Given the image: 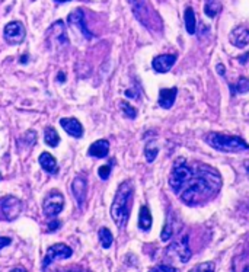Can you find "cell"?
<instances>
[{
    "label": "cell",
    "instance_id": "obj_31",
    "mask_svg": "<svg viewBox=\"0 0 249 272\" xmlns=\"http://www.w3.org/2000/svg\"><path fill=\"white\" fill-rule=\"evenodd\" d=\"M98 175H99V178L101 179H108L110 178V175H111V166L110 164H105V166H101L99 167V170H98Z\"/></svg>",
    "mask_w": 249,
    "mask_h": 272
},
{
    "label": "cell",
    "instance_id": "obj_25",
    "mask_svg": "<svg viewBox=\"0 0 249 272\" xmlns=\"http://www.w3.org/2000/svg\"><path fill=\"white\" fill-rule=\"evenodd\" d=\"M158 153H159L158 144H156L155 141H149V143L146 144V147H144V156H146L147 162H149V163H152L153 160L156 159Z\"/></svg>",
    "mask_w": 249,
    "mask_h": 272
},
{
    "label": "cell",
    "instance_id": "obj_32",
    "mask_svg": "<svg viewBox=\"0 0 249 272\" xmlns=\"http://www.w3.org/2000/svg\"><path fill=\"white\" fill-rule=\"evenodd\" d=\"M150 272H177V268H174L171 265H158Z\"/></svg>",
    "mask_w": 249,
    "mask_h": 272
},
{
    "label": "cell",
    "instance_id": "obj_17",
    "mask_svg": "<svg viewBox=\"0 0 249 272\" xmlns=\"http://www.w3.org/2000/svg\"><path fill=\"white\" fill-rule=\"evenodd\" d=\"M232 271L233 272H249V250L241 252L233 256L232 261Z\"/></svg>",
    "mask_w": 249,
    "mask_h": 272
},
{
    "label": "cell",
    "instance_id": "obj_34",
    "mask_svg": "<svg viewBox=\"0 0 249 272\" xmlns=\"http://www.w3.org/2000/svg\"><path fill=\"white\" fill-rule=\"evenodd\" d=\"M60 227V221H57V220H54L53 223H50V226H48V230L50 231H54L56 228H59Z\"/></svg>",
    "mask_w": 249,
    "mask_h": 272
},
{
    "label": "cell",
    "instance_id": "obj_1",
    "mask_svg": "<svg viewBox=\"0 0 249 272\" xmlns=\"http://www.w3.org/2000/svg\"><path fill=\"white\" fill-rule=\"evenodd\" d=\"M220 188H222L220 173L208 164L194 162V172L191 178L180 189L178 195L182 203L195 207L211 201L217 195Z\"/></svg>",
    "mask_w": 249,
    "mask_h": 272
},
{
    "label": "cell",
    "instance_id": "obj_27",
    "mask_svg": "<svg viewBox=\"0 0 249 272\" xmlns=\"http://www.w3.org/2000/svg\"><path fill=\"white\" fill-rule=\"evenodd\" d=\"M233 93H247L249 92V79L248 77H239L238 83L235 86H232Z\"/></svg>",
    "mask_w": 249,
    "mask_h": 272
},
{
    "label": "cell",
    "instance_id": "obj_33",
    "mask_svg": "<svg viewBox=\"0 0 249 272\" xmlns=\"http://www.w3.org/2000/svg\"><path fill=\"white\" fill-rule=\"evenodd\" d=\"M12 243V239L10 237H3V236H0V250L3 249V248H6V246H9Z\"/></svg>",
    "mask_w": 249,
    "mask_h": 272
},
{
    "label": "cell",
    "instance_id": "obj_14",
    "mask_svg": "<svg viewBox=\"0 0 249 272\" xmlns=\"http://www.w3.org/2000/svg\"><path fill=\"white\" fill-rule=\"evenodd\" d=\"M60 125L63 127V130L74 138H80L83 136V127L79 122V119L76 118H62L60 119Z\"/></svg>",
    "mask_w": 249,
    "mask_h": 272
},
{
    "label": "cell",
    "instance_id": "obj_18",
    "mask_svg": "<svg viewBox=\"0 0 249 272\" xmlns=\"http://www.w3.org/2000/svg\"><path fill=\"white\" fill-rule=\"evenodd\" d=\"M48 35L51 37V38H54V41L56 43H59V44H67V34H66V28H64V23L62 22V21H59V22H56L51 28H50V31H48Z\"/></svg>",
    "mask_w": 249,
    "mask_h": 272
},
{
    "label": "cell",
    "instance_id": "obj_23",
    "mask_svg": "<svg viewBox=\"0 0 249 272\" xmlns=\"http://www.w3.org/2000/svg\"><path fill=\"white\" fill-rule=\"evenodd\" d=\"M98 236H99V242H101V245H102V248H104V249L111 248V245H113V242H114V237H113V233L110 231V228H107V227L99 228Z\"/></svg>",
    "mask_w": 249,
    "mask_h": 272
},
{
    "label": "cell",
    "instance_id": "obj_6",
    "mask_svg": "<svg viewBox=\"0 0 249 272\" xmlns=\"http://www.w3.org/2000/svg\"><path fill=\"white\" fill-rule=\"evenodd\" d=\"M63 207H64V197L62 195V192L60 191H51L44 200L43 210H44L46 217L54 218L56 216H59L63 211Z\"/></svg>",
    "mask_w": 249,
    "mask_h": 272
},
{
    "label": "cell",
    "instance_id": "obj_4",
    "mask_svg": "<svg viewBox=\"0 0 249 272\" xmlns=\"http://www.w3.org/2000/svg\"><path fill=\"white\" fill-rule=\"evenodd\" d=\"M192 172H194V163L189 164L184 158H178L169 173V186L178 194L180 189L185 185V182L191 178Z\"/></svg>",
    "mask_w": 249,
    "mask_h": 272
},
{
    "label": "cell",
    "instance_id": "obj_21",
    "mask_svg": "<svg viewBox=\"0 0 249 272\" xmlns=\"http://www.w3.org/2000/svg\"><path fill=\"white\" fill-rule=\"evenodd\" d=\"M184 19H185V28L188 34H195V28H197V19H195V13L192 10V7H187L185 13H184Z\"/></svg>",
    "mask_w": 249,
    "mask_h": 272
},
{
    "label": "cell",
    "instance_id": "obj_26",
    "mask_svg": "<svg viewBox=\"0 0 249 272\" xmlns=\"http://www.w3.org/2000/svg\"><path fill=\"white\" fill-rule=\"evenodd\" d=\"M172 236H174V221H172L171 217H168V220H166V223H165V227H163V230H162L160 239H162L163 242H168Z\"/></svg>",
    "mask_w": 249,
    "mask_h": 272
},
{
    "label": "cell",
    "instance_id": "obj_8",
    "mask_svg": "<svg viewBox=\"0 0 249 272\" xmlns=\"http://www.w3.org/2000/svg\"><path fill=\"white\" fill-rule=\"evenodd\" d=\"M4 38L10 44H21L25 40V28L19 21L9 22L4 26Z\"/></svg>",
    "mask_w": 249,
    "mask_h": 272
},
{
    "label": "cell",
    "instance_id": "obj_15",
    "mask_svg": "<svg viewBox=\"0 0 249 272\" xmlns=\"http://www.w3.org/2000/svg\"><path fill=\"white\" fill-rule=\"evenodd\" d=\"M178 95V89L177 88H171V89H160L159 92V105L165 109L172 108V105L175 104Z\"/></svg>",
    "mask_w": 249,
    "mask_h": 272
},
{
    "label": "cell",
    "instance_id": "obj_19",
    "mask_svg": "<svg viewBox=\"0 0 249 272\" xmlns=\"http://www.w3.org/2000/svg\"><path fill=\"white\" fill-rule=\"evenodd\" d=\"M40 164H41V167L46 170L47 173H50V175H54V173H57L59 172V166H57V160L53 158V155H50V153H41L40 155Z\"/></svg>",
    "mask_w": 249,
    "mask_h": 272
},
{
    "label": "cell",
    "instance_id": "obj_16",
    "mask_svg": "<svg viewBox=\"0 0 249 272\" xmlns=\"http://www.w3.org/2000/svg\"><path fill=\"white\" fill-rule=\"evenodd\" d=\"M110 153V143L107 140H98L92 144L88 150V155L93 156V158H98V159H104L107 158Z\"/></svg>",
    "mask_w": 249,
    "mask_h": 272
},
{
    "label": "cell",
    "instance_id": "obj_38",
    "mask_svg": "<svg viewBox=\"0 0 249 272\" xmlns=\"http://www.w3.org/2000/svg\"><path fill=\"white\" fill-rule=\"evenodd\" d=\"M57 3H64V1H68V0H56Z\"/></svg>",
    "mask_w": 249,
    "mask_h": 272
},
{
    "label": "cell",
    "instance_id": "obj_36",
    "mask_svg": "<svg viewBox=\"0 0 249 272\" xmlns=\"http://www.w3.org/2000/svg\"><path fill=\"white\" fill-rule=\"evenodd\" d=\"M217 70H219V73H220V74H223V73H225V67H223V64H217Z\"/></svg>",
    "mask_w": 249,
    "mask_h": 272
},
{
    "label": "cell",
    "instance_id": "obj_35",
    "mask_svg": "<svg viewBox=\"0 0 249 272\" xmlns=\"http://www.w3.org/2000/svg\"><path fill=\"white\" fill-rule=\"evenodd\" d=\"M67 272H89L88 270L82 268V267H71L70 270H67Z\"/></svg>",
    "mask_w": 249,
    "mask_h": 272
},
{
    "label": "cell",
    "instance_id": "obj_10",
    "mask_svg": "<svg viewBox=\"0 0 249 272\" xmlns=\"http://www.w3.org/2000/svg\"><path fill=\"white\" fill-rule=\"evenodd\" d=\"M71 192H73V197L79 205V208H82L86 201V194H88V182L85 176L79 175L74 178V181L71 182Z\"/></svg>",
    "mask_w": 249,
    "mask_h": 272
},
{
    "label": "cell",
    "instance_id": "obj_13",
    "mask_svg": "<svg viewBox=\"0 0 249 272\" xmlns=\"http://www.w3.org/2000/svg\"><path fill=\"white\" fill-rule=\"evenodd\" d=\"M175 61H177V55H174V54H160V55L153 58L152 66H153V70L158 71V73H166V71H169L171 68L174 67Z\"/></svg>",
    "mask_w": 249,
    "mask_h": 272
},
{
    "label": "cell",
    "instance_id": "obj_3",
    "mask_svg": "<svg viewBox=\"0 0 249 272\" xmlns=\"http://www.w3.org/2000/svg\"><path fill=\"white\" fill-rule=\"evenodd\" d=\"M205 143L225 153H239V152H247L249 150V144L241 137L238 136H227L222 133H210L205 136Z\"/></svg>",
    "mask_w": 249,
    "mask_h": 272
},
{
    "label": "cell",
    "instance_id": "obj_30",
    "mask_svg": "<svg viewBox=\"0 0 249 272\" xmlns=\"http://www.w3.org/2000/svg\"><path fill=\"white\" fill-rule=\"evenodd\" d=\"M130 4L133 6V10L137 15V18H140L141 15V10H144V1L143 0H128Z\"/></svg>",
    "mask_w": 249,
    "mask_h": 272
},
{
    "label": "cell",
    "instance_id": "obj_5",
    "mask_svg": "<svg viewBox=\"0 0 249 272\" xmlns=\"http://www.w3.org/2000/svg\"><path fill=\"white\" fill-rule=\"evenodd\" d=\"M23 210L22 201L16 197L6 195L0 198V220L13 221L16 220Z\"/></svg>",
    "mask_w": 249,
    "mask_h": 272
},
{
    "label": "cell",
    "instance_id": "obj_9",
    "mask_svg": "<svg viewBox=\"0 0 249 272\" xmlns=\"http://www.w3.org/2000/svg\"><path fill=\"white\" fill-rule=\"evenodd\" d=\"M169 253H175V256L178 258V261L182 264H187L191 258V249H189V243H188V236H182L180 240H177L175 243L171 245V248L168 249Z\"/></svg>",
    "mask_w": 249,
    "mask_h": 272
},
{
    "label": "cell",
    "instance_id": "obj_37",
    "mask_svg": "<svg viewBox=\"0 0 249 272\" xmlns=\"http://www.w3.org/2000/svg\"><path fill=\"white\" fill-rule=\"evenodd\" d=\"M10 272H26V270H23V268H15V270H12Z\"/></svg>",
    "mask_w": 249,
    "mask_h": 272
},
{
    "label": "cell",
    "instance_id": "obj_29",
    "mask_svg": "<svg viewBox=\"0 0 249 272\" xmlns=\"http://www.w3.org/2000/svg\"><path fill=\"white\" fill-rule=\"evenodd\" d=\"M121 109H123V112L125 116H128V118H136L137 116V111L128 104V102H121Z\"/></svg>",
    "mask_w": 249,
    "mask_h": 272
},
{
    "label": "cell",
    "instance_id": "obj_20",
    "mask_svg": "<svg viewBox=\"0 0 249 272\" xmlns=\"http://www.w3.org/2000/svg\"><path fill=\"white\" fill-rule=\"evenodd\" d=\"M138 227L144 231H147L150 227H152V214H150V210L149 207L143 205L140 208V213H138Z\"/></svg>",
    "mask_w": 249,
    "mask_h": 272
},
{
    "label": "cell",
    "instance_id": "obj_28",
    "mask_svg": "<svg viewBox=\"0 0 249 272\" xmlns=\"http://www.w3.org/2000/svg\"><path fill=\"white\" fill-rule=\"evenodd\" d=\"M189 272H216V264L214 262H203L194 267Z\"/></svg>",
    "mask_w": 249,
    "mask_h": 272
},
{
    "label": "cell",
    "instance_id": "obj_2",
    "mask_svg": "<svg viewBox=\"0 0 249 272\" xmlns=\"http://www.w3.org/2000/svg\"><path fill=\"white\" fill-rule=\"evenodd\" d=\"M133 192H134L133 183L130 181H125L118 186V191L115 194L114 203L111 205V217L120 228L125 226V223L130 217Z\"/></svg>",
    "mask_w": 249,
    "mask_h": 272
},
{
    "label": "cell",
    "instance_id": "obj_24",
    "mask_svg": "<svg viewBox=\"0 0 249 272\" xmlns=\"http://www.w3.org/2000/svg\"><path fill=\"white\" fill-rule=\"evenodd\" d=\"M44 140L50 147H56L60 143V137L53 127H47L44 131Z\"/></svg>",
    "mask_w": 249,
    "mask_h": 272
},
{
    "label": "cell",
    "instance_id": "obj_11",
    "mask_svg": "<svg viewBox=\"0 0 249 272\" xmlns=\"http://www.w3.org/2000/svg\"><path fill=\"white\" fill-rule=\"evenodd\" d=\"M229 41L230 44L238 48H245L249 44V28L245 25L236 26L232 29L229 34Z\"/></svg>",
    "mask_w": 249,
    "mask_h": 272
},
{
    "label": "cell",
    "instance_id": "obj_39",
    "mask_svg": "<svg viewBox=\"0 0 249 272\" xmlns=\"http://www.w3.org/2000/svg\"><path fill=\"white\" fill-rule=\"evenodd\" d=\"M247 173H248L249 176V163H247Z\"/></svg>",
    "mask_w": 249,
    "mask_h": 272
},
{
    "label": "cell",
    "instance_id": "obj_40",
    "mask_svg": "<svg viewBox=\"0 0 249 272\" xmlns=\"http://www.w3.org/2000/svg\"><path fill=\"white\" fill-rule=\"evenodd\" d=\"M0 179H1V173H0Z\"/></svg>",
    "mask_w": 249,
    "mask_h": 272
},
{
    "label": "cell",
    "instance_id": "obj_7",
    "mask_svg": "<svg viewBox=\"0 0 249 272\" xmlns=\"http://www.w3.org/2000/svg\"><path fill=\"white\" fill-rule=\"evenodd\" d=\"M71 255H73V250L70 249L67 245H64V243L53 245L51 248L47 249L44 261H43V268H44V271H46L47 268H48L53 262L62 261V259H68Z\"/></svg>",
    "mask_w": 249,
    "mask_h": 272
},
{
    "label": "cell",
    "instance_id": "obj_22",
    "mask_svg": "<svg viewBox=\"0 0 249 272\" xmlns=\"http://www.w3.org/2000/svg\"><path fill=\"white\" fill-rule=\"evenodd\" d=\"M222 10V4L219 0H205L204 4V12L208 18H214L219 15V12Z\"/></svg>",
    "mask_w": 249,
    "mask_h": 272
},
{
    "label": "cell",
    "instance_id": "obj_12",
    "mask_svg": "<svg viewBox=\"0 0 249 272\" xmlns=\"http://www.w3.org/2000/svg\"><path fill=\"white\" fill-rule=\"evenodd\" d=\"M68 25H71L73 28H76L85 38H88V40H91L92 38V34L89 32V29H88V26H86V23H85L83 12H82L80 9H77V10H74V12H71V13L68 15Z\"/></svg>",
    "mask_w": 249,
    "mask_h": 272
}]
</instances>
